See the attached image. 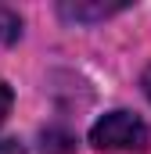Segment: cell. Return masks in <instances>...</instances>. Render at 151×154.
Segmentation results:
<instances>
[{
	"mask_svg": "<svg viewBox=\"0 0 151 154\" xmlns=\"http://www.w3.org/2000/svg\"><path fill=\"white\" fill-rule=\"evenodd\" d=\"M22 32V18H18V11H11V7H4L0 4V47H11L14 39Z\"/></svg>",
	"mask_w": 151,
	"mask_h": 154,
	"instance_id": "obj_3",
	"label": "cell"
},
{
	"mask_svg": "<svg viewBox=\"0 0 151 154\" xmlns=\"http://www.w3.org/2000/svg\"><path fill=\"white\" fill-rule=\"evenodd\" d=\"M90 143L97 151H148L151 129L144 125V118H137L133 111H108L104 118L94 122Z\"/></svg>",
	"mask_w": 151,
	"mask_h": 154,
	"instance_id": "obj_1",
	"label": "cell"
},
{
	"mask_svg": "<svg viewBox=\"0 0 151 154\" xmlns=\"http://www.w3.org/2000/svg\"><path fill=\"white\" fill-rule=\"evenodd\" d=\"M0 154H22V143L18 140H0Z\"/></svg>",
	"mask_w": 151,
	"mask_h": 154,
	"instance_id": "obj_6",
	"label": "cell"
},
{
	"mask_svg": "<svg viewBox=\"0 0 151 154\" xmlns=\"http://www.w3.org/2000/svg\"><path fill=\"white\" fill-rule=\"evenodd\" d=\"M72 151V136L69 133H43V154H69Z\"/></svg>",
	"mask_w": 151,
	"mask_h": 154,
	"instance_id": "obj_4",
	"label": "cell"
},
{
	"mask_svg": "<svg viewBox=\"0 0 151 154\" xmlns=\"http://www.w3.org/2000/svg\"><path fill=\"white\" fill-rule=\"evenodd\" d=\"M58 11L72 22H101V18H112L119 11H126V4H61Z\"/></svg>",
	"mask_w": 151,
	"mask_h": 154,
	"instance_id": "obj_2",
	"label": "cell"
},
{
	"mask_svg": "<svg viewBox=\"0 0 151 154\" xmlns=\"http://www.w3.org/2000/svg\"><path fill=\"white\" fill-rule=\"evenodd\" d=\"M11 100H14V97H11V90L0 82V122L7 118V111H11Z\"/></svg>",
	"mask_w": 151,
	"mask_h": 154,
	"instance_id": "obj_5",
	"label": "cell"
},
{
	"mask_svg": "<svg viewBox=\"0 0 151 154\" xmlns=\"http://www.w3.org/2000/svg\"><path fill=\"white\" fill-rule=\"evenodd\" d=\"M140 86H144V93H148V100H151V68L144 72V79H140Z\"/></svg>",
	"mask_w": 151,
	"mask_h": 154,
	"instance_id": "obj_7",
	"label": "cell"
}]
</instances>
